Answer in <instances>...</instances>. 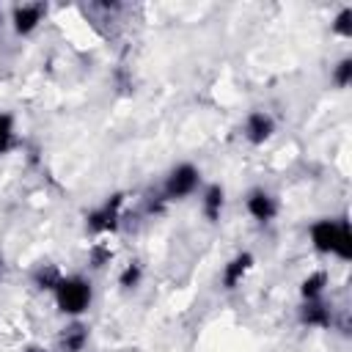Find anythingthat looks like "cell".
Returning a JSON list of instances; mask_svg holds the SVG:
<instances>
[{"label":"cell","instance_id":"6da1fadb","mask_svg":"<svg viewBox=\"0 0 352 352\" xmlns=\"http://www.w3.org/2000/svg\"><path fill=\"white\" fill-rule=\"evenodd\" d=\"M311 248L322 256H336L341 261L352 258V226L346 217H319L308 226Z\"/></svg>","mask_w":352,"mask_h":352},{"label":"cell","instance_id":"7a4b0ae2","mask_svg":"<svg viewBox=\"0 0 352 352\" xmlns=\"http://www.w3.org/2000/svg\"><path fill=\"white\" fill-rule=\"evenodd\" d=\"M52 297H55V305L63 316L80 319L94 302V283L85 275H77V272L60 275L58 286L52 289Z\"/></svg>","mask_w":352,"mask_h":352},{"label":"cell","instance_id":"3957f363","mask_svg":"<svg viewBox=\"0 0 352 352\" xmlns=\"http://www.w3.org/2000/svg\"><path fill=\"white\" fill-rule=\"evenodd\" d=\"M201 190V168L192 162H176L162 179V201H184Z\"/></svg>","mask_w":352,"mask_h":352},{"label":"cell","instance_id":"277c9868","mask_svg":"<svg viewBox=\"0 0 352 352\" xmlns=\"http://www.w3.org/2000/svg\"><path fill=\"white\" fill-rule=\"evenodd\" d=\"M121 209H124V195H121V192L107 195L99 206H94V209L85 214V228H88L91 234L116 231L118 223H121Z\"/></svg>","mask_w":352,"mask_h":352},{"label":"cell","instance_id":"5b68a950","mask_svg":"<svg viewBox=\"0 0 352 352\" xmlns=\"http://www.w3.org/2000/svg\"><path fill=\"white\" fill-rule=\"evenodd\" d=\"M278 132V124L272 118V113L267 110H250L242 121V138L250 143V146H264L275 138Z\"/></svg>","mask_w":352,"mask_h":352},{"label":"cell","instance_id":"8992f818","mask_svg":"<svg viewBox=\"0 0 352 352\" xmlns=\"http://www.w3.org/2000/svg\"><path fill=\"white\" fill-rule=\"evenodd\" d=\"M245 209H248V214L256 220V223H272L275 217H278V212H280V204H278V198H275V192H270V190H264V187H253V190H248V195H245Z\"/></svg>","mask_w":352,"mask_h":352},{"label":"cell","instance_id":"52a82bcc","mask_svg":"<svg viewBox=\"0 0 352 352\" xmlns=\"http://www.w3.org/2000/svg\"><path fill=\"white\" fill-rule=\"evenodd\" d=\"M256 267V256L250 250H239L234 253L226 264H223V272H220V286L226 292H234L236 286H242V280L250 275V270Z\"/></svg>","mask_w":352,"mask_h":352},{"label":"cell","instance_id":"ba28073f","mask_svg":"<svg viewBox=\"0 0 352 352\" xmlns=\"http://www.w3.org/2000/svg\"><path fill=\"white\" fill-rule=\"evenodd\" d=\"M44 16H47V6L44 3L14 6V11H11V30L16 36H33L38 30V25L44 22Z\"/></svg>","mask_w":352,"mask_h":352},{"label":"cell","instance_id":"9c48e42d","mask_svg":"<svg viewBox=\"0 0 352 352\" xmlns=\"http://www.w3.org/2000/svg\"><path fill=\"white\" fill-rule=\"evenodd\" d=\"M297 322L311 330H327L333 324V308L322 300H302L297 308Z\"/></svg>","mask_w":352,"mask_h":352},{"label":"cell","instance_id":"30bf717a","mask_svg":"<svg viewBox=\"0 0 352 352\" xmlns=\"http://www.w3.org/2000/svg\"><path fill=\"white\" fill-rule=\"evenodd\" d=\"M223 209H226V187L220 182H212L201 190V214L209 220V223H217L223 217Z\"/></svg>","mask_w":352,"mask_h":352},{"label":"cell","instance_id":"8fae6325","mask_svg":"<svg viewBox=\"0 0 352 352\" xmlns=\"http://www.w3.org/2000/svg\"><path fill=\"white\" fill-rule=\"evenodd\" d=\"M88 338H91L88 324H82L80 319H72V322L60 330L58 346H60V352H82V349L88 346Z\"/></svg>","mask_w":352,"mask_h":352},{"label":"cell","instance_id":"7c38bea8","mask_svg":"<svg viewBox=\"0 0 352 352\" xmlns=\"http://www.w3.org/2000/svg\"><path fill=\"white\" fill-rule=\"evenodd\" d=\"M330 286V278L324 270H314L300 280V297L302 300H322Z\"/></svg>","mask_w":352,"mask_h":352},{"label":"cell","instance_id":"4fadbf2b","mask_svg":"<svg viewBox=\"0 0 352 352\" xmlns=\"http://www.w3.org/2000/svg\"><path fill=\"white\" fill-rule=\"evenodd\" d=\"M14 146H16V121L11 113L0 110V157L14 151Z\"/></svg>","mask_w":352,"mask_h":352},{"label":"cell","instance_id":"5bb4252c","mask_svg":"<svg viewBox=\"0 0 352 352\" xmlns=\"http://www.w3.org/2000/svg\"><path fill=\"white\" fill-rule=\"evenodd\" d=\"M143 264L140 261H126L124 264V270L118 272V286L124 289V292H135L140 283H143Z\"/></svg>","mask_w":352,"mask_h":352},{"label":"cell","instance_id":"9a60e30c","mask_svg":"<svg viewBox=\"0 0 352 352\" xmlns=\"http://www.w3.org/2000/svg\"><path fill=\"white\" fill-rule=\"evenodd\" d=\"M60 270L58 267H52V264H41L36 272H33V283H36V289H41V292H52L55 286H58V280H60Z\"/></svg>","mask_w":352,"mask_h":352},{"label":"cell","instance_id":"2e32d148","mask_svg":"<svg viewBox=\"0 0 352 352\" xmlns=\"http://www.w3.org/2000/svg\"><path fill=\"white\" fill-rule=\"evenodd\" d=\"M330 30H333L336 36H341V38H352V8H349V6L338 8V14H336L333 22H330Z\"/></svg>","mask_w":352,"mask_h":352},{"label":"cell","instance_id":"e0dca14e","mask_svg":"<svg viewBox=\"0 0 352 352\" xmlns=\"http://www.w3.org/2000/svg\"><path fill=\"white\" fill-rule=\"evenodd\" d=\"M330 80H333L336 88H349V82H352V58H349V55H344V58L333 66Z\"/></svg>","mask_w":352,"mask_h":352},{"label":"cell","instance_id":"ac0fdd59","mask_svg":"<svg viewBox=\"0 0 352 352\" xmlns=\"http://www.w3.org/2000/svg\"><path fill=\"white\" fill-rule=\"evenodd\" d=\"M110 258H113V250H110L107 245H96V248L91 250V264H94V267H104Z\"/></svg>","mask_w":352,"mask_h":352},{"label":"cell","instance_id":"d6986e66","mask_svg":"<svg viewBox=\"0 0 352 352\" xmlns=\"http://www.w3.org/2000/svg\"><path fill=\"white\" fill-rule=\"evenodd\" d=\"M0 22H3V11H0Z\"/></svg>","mask_w":352,"mask_h":352}]
</instances>
